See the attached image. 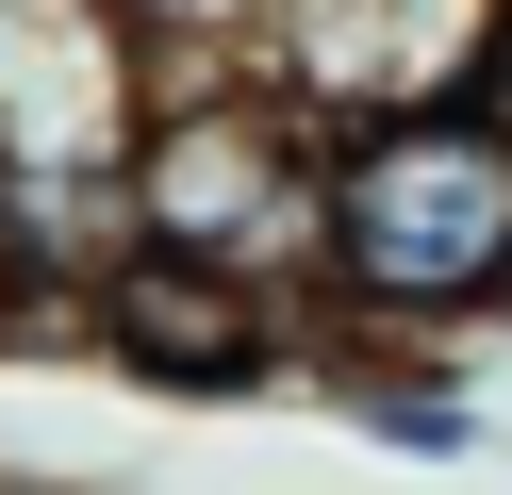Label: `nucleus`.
Returning a JSON list of instances; mask_svg holds the SVG:
<instances>
[{"mask_svg": "<svg viewBox=\"0 0 512 495\" xmlns=\"http://www.w3.org/2000/svg\"><path fill=\"white\" fill-rule=\"evenodd\" d=\"M314 330H347V347L512 330V132L479 116V99H413V116L331 132Z\"/></svg>", "mask_w": 512, "mask_h": 495, "instance_id": "nucleus-1", "label": "nucleus"}, {"mask_svg": "<svg viewBox=\"0 0 512 495\" xmlns=\"http://www.w3.org/2000/svg\"><path fill=\"white\" fill-rule=\"evenodd\" d=\"M116 215H133V264L248 281V297H298V314H314L331 116H298L248 50H182V66H149L133 165H116Z\"/></svg>", "mask_w": 512, "mask_h": 495, "instance_id": "nucleus-2", "label": "nucleus"}, {"mask_svg": "<svg viewBox=\"0 0 512 495\" xmlns=\"http://www.w3.org/2000/svg\"><path fill=\"white\" fill-rule=\"evenodd\" d=\"M479 33H496V0H248V66L298 116H331V132L413 116V99H463Z\"/></svg>", "mask_w": 512, "mask_h": 495, "instance_id": "nucleus-3", "label": "nucleus"}, {"mask_svg": "<svg viewBox=\"0 0 512 495\" xmlns=\"http://www.w3.org/2000/svg\"><path fill=\"white\" fill-rule=\"evenodd\" d=\"M100 363L149 380V396H182V413H248V396L314 380V314L298 297H248V281H182V264H116Z\"/></svg>", "mask_w": 512, "mask_h": 495, "instance_id": "nucleus-4", "label": "nucleus"}, {"mask_svg": "<svg viewBox=\"0 0 512 495\" xmlns=\"http://www.w3.org/2000/svg\"><path fill=\"white\" fill-rule=\"evenodd\" d=\"M298 396H331L364 446H413V462H479V446H496L463 347H347V330H314V380Z\"/></svg>", "mask_w": 512, "mask_h": 495, "instance_id": "nucleus-5", "label": "nucleus"}, {"mask_svg": "<svg viewBox=\"0 0 512 495\" xmlns=\"http://www.w3.org/2000/svg\"><path fill=\"white\" fill-rule=\"evenodd\" d=\"M463 99H479V116L512 132V0H496V33H479V83H463Z\"/></svg>", "mask_w": 512, "mask_h": 495, "instance_id": "nucleus-6", "label": "nucleus"}, {"mask_svg": "<svg viewBox=\"0 0 512 495\" xmlns=\"http://www.w3.org/2000/svg\"><path fill=\"white\" fill-rule=\"evenodd\" d=\"M0 281H17V165H0Z\"/></svg>", "mask_w": 512, "mask_h": 495, "instance_id": "nucleus-7", "label": "nucleus"}, {"mask_svg": "<svg viewBox=\"0 0 512 495\" xmlns=\"http://www.w3.org/2000/svg\"><path fill=\"white\" fill-rule=\"evenodd\" d=\"M0 495H83V479H34V462H0Z\"/></svg>", "mask_w": 512, "mask_h": 495, "instance_id": "nucleus-8", "label": "nucleus"}]
</instances>
